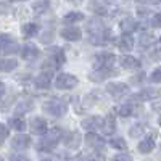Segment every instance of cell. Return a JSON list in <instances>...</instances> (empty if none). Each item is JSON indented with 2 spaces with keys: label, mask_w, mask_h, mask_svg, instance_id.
Returning a JSON list of instances; mask_svg holds the SVG:
<instances>
[{
  "label": "cell",
  "mask_w": 161,
  "mask_h": 161,
  "mask_svg": "<svg viewBox=\"0 0 161 161\" xmlns=\"http://www.w3.org/2000/svg\"><path fill=\"white\" fill-rule=\"evenodd\" d=\"M31 130L32 134H36V136H44V134L48 130V123L44 119V118H40V116H36L31 119Z\"/></svg>",
  "instance_id": "cell-10"
},
{
  "label": "cell",
  "mask_w": 161,
  "mask_h": 161,
  "mask_svg": "<svg viewBox=\"0 0 161 161\" xmlns=\"http://www.w3.org/2000/svg\"><path fill=\"white\" fill-rule=\"evenodd\" d=\"M119 64L124 69H137V68H140V60L132 55H123L119 60Z\"/></svg>",
  "instance_id": "cell-18"
},
{
  "label": "cell",
  "mask_w": 161,
  "mask_h": 161,
  "mask_svg": "<svg viewBox=\"0 0 161 161\" xmlns=\"http://www.w3.org/2000/svg\"><path fill=\"white\" fill-rule=\"evenodd\" d=\"M110 161H132V156L129 153H119V155L113 156Z\"/></svg>",
  "instance_id": "cell-37"
},
{
  "label": "cell",
  "mask_w": 161,
  "mask_h": 161,
  "mask_svg": "<svg viewBox=\"0 0 161 161\" xmlns=\"http://www.w3.org/2000/svg\"><path fill=\"white\" fill-rule=\"evenodd\" d=\"M116 113L119 116H123V118H130L134 116V113H136V108H134V105L130 103H126V105H121L116 108Z\"/></svg>",
  "instance_id": "cell-27"
},
{
  "label": "cell",
  "mask_w": 161,
  "mask_h": 161,
  "mask_svg": "<svg viewBox=\"0 0 161 161\" xmlns=\"http://www.w3.org/2000/svg\"><path fill=\"white\" fill-rule=\"evenodd\" d=\"M156 42H158V39H156L153 34H150V32H142L140 37H139V44H140L142 48H150V47H153Z\"/></svg>",
  "instance_id": "cell-21"
},
{
  "label": "cell",
  "mask_w": 161,
  "mask_h": 161,
  "mask_svg": "<svg viewBox=\"0 0 161 161\" xmlns=\"http://www.w3.org/2000/svg\"><path fill=\"white\" fill-rule=\"evenodd\" d=\"M40 161H52V159H40Z\"/></svg>",
  "instance_id": "cell-45"
},
{
  "label": "cell",
  "mask_w": 161,
  "mask_h": 161,
  "mask_svg": "<svg viewBox=\"0 0 161 161\" xmlns=\"http://www.w3.org/2000/svg\"><path fill=\"white\" fill-rule=\"evenodd\" d=\"M31 147V137L28 136V134H18V136H15L11 139V148L13 150H26Z\"/></svg>",
  "instance_id": "cell-8"
},
{
  "label": "cell",
  "mask_w": 161,
  "mask_h": 161,
  "mask_svg": "<svg viewBox=\"0 0 161 161\" xmlns=\"http://www.w3.org/2000/svg\"><path fill=\"white\" fill-rule=\"evenodd\" d=\"M0 161H3V158H2V156H0Z\"/></svg>",
  "instance_id": "cell-46"
},
{
  "label": "cell",
  "mask_w": 161,
  "mask_h": 161,
  "mask_svg": "<svg viewBox=\"0 0 161 161\" xmlns=\"http://www.w3.org/2000/svg\"><path fill=\"white\" fill-rule=\"evenodd\" d=\"M80 142H82V139H80V136H79L77 130H73V132H69V134H66V137H63V143L68 147V148H73V150L79 148Z\"/></svg>",
  "instance_id": "cell-14"
},
{
  "label": "cell",
  "mask_w": 161,
  "mask_h": 161,
  "mask_svg": "<svg viewBox=\"0 0 161 161\" xmlns=\"http://www.w3.org/2000/svg\"><path fill=\"white\" fill-rule=\"evenodd\" d=\"M77 84H79V79L69 73H60L55 77V87L58 90H69V89H74Z\"/></svg>",
  "instance_id": "cell-6"
},
{
  "label": "cell",
  "mask_w": 161,
  "mask_h": 161,
  "mask_svg": "<svg viewBox=\"0 0 161 161\" xmlns=\"http://www.w3.org/2000/svg\"><path fill=\"white\" fill-rule=\"evenodd\" d=\"M80 126H82V129H86L89 132H93V130H97L102 126V118H98V116H89V118H86L82 123H80Z\"/></svg>",
  "instance_id": "cell-19"
},
{
  "label": "cell",
  "mask_w": 161,
  "mask_h": 161,
  "mask_svg": "<svg viewBox=\"0 0 161 161\" xmlns=\"http://www.w3.org/2000/svg\"><path fill=\"white\" fill-rule=\"evenodd\" d=\"M102 130L103 134H106V136H111V134L116 130V119L113 114H108V116H105L102 118Z\"/></svg>",
  "instance_id": "cell-17"
},
{
  "label": "cell",
  "mask_w": 161,
  "mask_h": 161,
  "mask_svg": "<svg viewBox=\"0 0 161 161\" xmlns=\"http://www.w3.org/2000/svg\"><path fill=\"white\" fill-rule=\"evenodd\" d=\"M21 31H23V36L26 39H31V37H34L39 32V26L36 23H26L23 28H21Z\"/></svg>",
  "instance_id": "cell-26"
},
{
  "label": "cell",
  "mask_w": 161,
  "mask_h": 161,
  "mask_svg": "<svg viewBox=\"0 0 161 161\" xmlns=\"http://www.w3.org/2000/svg\"><path fill=\"white\" fill-rule=\"evenodd\" d=\"M113 74H116L113 69H95V73L90 74V79H92V80H103V79L110 77V76H113Z\"/></svg>",
  "instance_id": "cell-28"
},
{
  "label": "cell",
  "mask_w": 161,
  "mask_h": 161,
  "mask_svg": "<svg viewBox=\"0 0 161 161\" xmlns=\"http://www.w3.org/2000/svg\"><path fill=\"white\" fill-rule=\"evenodd\" d=\"M139 26L140 24L137 19H134L132 16H127L121 21V31H123V34H132L134 31L139 29Z\"/></svg>",
  "instance_id": "cell-16"
},
{
  "label": "cell",
  "mask_w": 161,
  "mask_h": 161,
  "mask_svg": "<svg viewBox=\"0 0 161 161\" xmlns=\"http://www.w3.org/2000/svg\"><path fill=\"white\" fill-rule=\"evenodd\" d=\"M90 10L93 13H97V15H106V11H108L100 2H97V0H92L90 2Z\"/></svg>",
  "instance_id": "cell-32"
},
{
  "label": "cell",
  "mask_w": 161,
  "mask_h": 161,
  "mask_svg": "<svg viewBox=\"0 0 161 161\" xmlns=\"http://www.w3.org/2000/svg\"><path fill=\"white\" fill-rule=\"evenodd\" d=\"M7 137H8V129L3 123H0V145L7 140Z\"/></svg>",
  "instance_id": "cell-36"
},
{
  "label": "cell",
  "mask_w": 161,
  "mask_h": 161,
  "mask_svg": "<svg viewBox=\"0 0 161 161\" xmlns=\"http://www.w3.org/2000/svg\"><path fill=\"white\" fill-rule=\"evenodd\" d=\"M31 108H32V102H31V100H26V102H23V103L18 105L16 110H18L19 113H26V111H29Z\"/></svg>",
  "instance_id": "cell-33"
},
{
  "label": "cell",
  "mask_w": 161,
  "mask_h": 161,
  "mask_svg": "<svg viewBox=\"0 0 161 161\" xmlns=\"http://www.w3.org/2000/svg\"><path fill=\"white\" fill-rule=\"evenodd\" d=\"M3 95H5V84L0 80V98H2Z\"/></svg>",
  "instance_id": "cell-42"
},
{
  "label": "cell",
  "mask_w": 161,
  "mask_h": 161,
  "mask_svg": "<svg viewBox=\"0 0 161 161\" xmlns=\"http://www.w3.org/2000/svg\"><path fill=\"white\" fill-rule=\"evenodd\" d=\"M8 11H10L8 3H0V13H8Z\"/></svg>",
  "instance_id": "cell-41"
},
{
  "label": "cell",
  "mask_w": 161,
  "mask_h": 161,
  "mask_svg": "<svg viewBox=\"0 0 161 161\" xmlns=\"http://www.w3.org/2000/svg\"><path fill=\"white\" fill-rule=\"evenodd\" d=\"M150 82H153V84H159V82H161V69H159V68H156V69L152 73Z\"/></svg>",
  "instance_id": "cell-35"
},
{
  "label": "cell",
  "mask_w": 161,
  "mask_h": 161,
  "mask_svg": "<svg viewBox=\"0 0 161 161\" xmlns=\"http://www.w3.org/2000/svg\"><path fill=\"white\" fill-rule=\"evenodd\" d=\"M60 36L64 40H68V42H77V40L82 39V31L71 24V26H68V28H63L60 31Z\"/></svg>",
  "instance_id": "cell-7"
},
{
  "label": "cell",
  "mask_w": 161,
  "mask_h": 161,
  "mask_svg": "<svg viewBox=\"0 0 161 161\" xmlns=\"http://www.w3.org/2000/svg\"><path fill=\"white\" fill-rule=\"evenodd\" d=\"M159 19H161V16H159V13H155V15L152 16V19H150V21H152L150 24L153 26V28H159V26H161Z\"/></svg>",
  "instance_id": "cell-39"
},
{
  "label": "cell",
  "mask_w": 161,
  "mask_h": 161,
  "mask_svg": "<svg viewBox=\"0 0 161 161\" xmlns=\"http://www.w3.org/2000/svg\"><path fill=\"white\" fill-rule=\"evenodd\" d=\"M87 161H98V159H95V158H90V159H87Z\"/></svg>",
  "instance_id": "cell-44"
},
{
  "label": "cell",
  "mask_w": 161,
  "mask_h": 161,
  "mask_svg": "<svg viewBox=\"0 0 161 161\" xmlns=\"http://www.w3.org/2000/svg\"><path fill=\"white\" fill-rule=\"evenodd\" d=\"M0 52H2L3 55H13V53L19 52V48H18V44L15 42V40H11L8 45H5L3 48H0Z\"/></svg>",
  "instance_id": "cell-31"
},
{
  "label": "cell",
  "mask_w": 161,
  "mask_h": 161,
  "mask_svg": "<svg viewBox=\"0 0 161 161\" xmlns=\"http://www.w3.org/2000/svg\"><path fill=\"white\" fill-rule=\"evenodd\" d=\"M60 140H61V130L60 129L47 130L44 134V137L40 139V142L37 143V150L39 152H52V150H55V147L60 143Z\"/></svg>",
  "instance_id": "cell-2"
},
{
  "label": "cell",
  "mask_w": 161,
  "mask_h": 161,
  "mask_svg": "<svg viewBox=\"0 0 161 161\" xmlns=\"http://www.w3.org/2000/svg\"><path fill=\"white\" fill-rule=\"evenodd\" d=\"M11 2H26V0H11Z\"/></svg>",
  "instance_id": "cell-43"
},
{
  "label": "cell",
  "mask_w": 161,
  "mask_h": 161,
  "mask_svg": "<svg viewBox=\"0 0 161 161\" xmlns=\"http://www.w3.org/2000/svg\"><path fill=\"white\" fill-rule=\"evenodd\" d=\"M18 61L13 58H0V71L2 73H10L13 69H16Z\"/></svg>",
  "instance_id": "cell-23"
},
{
  "label": "cell",
  "mask_w": 161,
  "mask_h": 161,
  "mask_svg": "<svg viewBox=\"0 0 161 161\" xmlns=\"http://www.w3.org/2000/svg\"><path fill=\"white\" fill-rule=\"evenodd\" d=\"M118 47L123 52H130L134 48V37L130 34H123L118 39Z\"/></svg>",
  "instance_id": "cell-20"
},
{
  "label": "cell",
  "mask_w": 161,
  "mask_h": 161,
  "mask_svg": "<svg viewBox=\"0 0 161 161\" xmlns=\"http://www.w3.org/2000/svg\"><path fill=\"white\" fill-rule=\"evenodd\" d=\"M42 108L47 114H50L53 118H61V116H64L66 111H68V105H66V102L61 100V98H50L42 105Z\"/></svg>",
  "instance_id": "cell-3"
},
{
  "label": "cell",
  "mask_w": 161,
  "mask_h": 161,
  "mask_svg": "<svg viewBox=\"0 0 161 161\" xmlns=\"http://www.w3.org/2000/svg\"><path fill=\"white\" fill-rule=\"evenodd\" d=\"M106 92H108V95L111 98L119 100V98L130 95V87L124 82H108L106 84Z\"/></svg>",
  "instance_id": "cell-5"
},
{
  "label": "cell",
  "mask_w": 161,
  "mask_h": 161,
  "mask_svg": "<svg viewBox=\"0 0 161 161\" xmlns=\"http://www.w3.org/2000/svg\"><path fill=\"white\" fill-rule=\"evenodd\" d=\"M86 145L90 147L92 150H102L103 145H105V140H103V137L98 136V134L89 132L87 136H86Z\"/></svg>",
  "instance_id": "cell-12"
},
{
  "label": "cell",
  "mask_w": 161,
  "mask_h": 161,
  "mask_svg": "<svg viewBox=\"0 0 161 161\" xmlns=\"http://www.w3.org/2000/svg\"><path fill=\"white\" fill-rule=\"evenodd\" d=\"M69 2H73V0H69Z\"/></svg>",
  "instance_id": "cell-47"
},
{
  "label": "cell",
  "mask_w": 161,
  "mask_h": 161,
  "mask_svg": "<svg viewBox=\"0 0 161 161\" xmlns=\"http://www.w3.org/2000/svg\"><path fill=\"white\" fill-rule=\"evenodd\" d=\"M8 124H10V127L11 129H15V130H18V132H23L24 129H26V119L24 118H21V116H15V118H11L10 121H8Z\"/></svg>",
  "instance_id": "cell-25"
},
{
  "label": "cell",
  "mask_w": 161,
  "mask_h": 161,
  "mask_svg": "<svg viewBox=\"0 0 161 161\" xmlns=\"http://www.w3.org/2000/svg\"><path fill=\"white\" fill-rule=\"evenodd\" d=\"M10 161H31L29 159V156L28 155H24V153H13L11 156H10Z\"/></svg>",
  "instance_id": "cell-34"
},
{
  "label": "cell",
  "mask_w": 161,
  "mask_h": 161,
  "mask_svg": "<svg viewBox=\"0 0 161 161\" xmlns=\"http://www.w3.org/2000/svg\"><path fill=\"white\" fill-rule=\"evenodd\" d=\"M110 145L113 147L114 150H126L127 148V143H126V140L123 137H113L110 140Z\"/></svg>",
  "instance_id": "cell-30"
},
{
  "label": "cell",
  "mask_w": 161,
  "mask_h": 161,
  "mask_svg": "<svg viewBox=\"0 0 161 161\" xmlns=\"http://www.w3.org/2000/svg\"><path fill=\"white\" fill-rule=\"evenodd\" d=\"M145 130H147V126H145L143 123H137V124H134V126L129 129V136L137 139V137H142V136H143Z\"/></svg>",
  "instance_id": "cell-29"
},
{
  "label": "cell",
  "mask_w": 161,
  "mask_h": 161,
  "mask_svg": "<svg viewBox=\"0 0 161 161\" xmlns=\"http://www.w3.org/2000/svg\"><path fill=\"white\" fill-rule=\"evenodd\" d=\"M155 145H156L155 137L148 134V136H145V137L139 142V145H137V150H139L140 153H150V152H153Z\"/></svg>",
  "instance_id": "cell-15"
},
{
  "label": "cell",
  "mask_w": 161,
  "mask_h": 161,
  "mask_svg": "<svg viewBox=\"0 0 161 161\" xmlns=\"http://www.w3.org/2000/svg\"><path fill=\"white\" fill-rule=\"evenodd\" d=\"M39 57H40V50H39L36 45H32V44L23 45V48H21V58H23L24 61H34V60H37Z\"/></svg>",
  "instance_id": "cell-11"
},
{
  "label": "cell",
  "mask_w": 161,
  "mask_h": 161,
  "mask_svg": "<svg viewBox=\"0 0 161 161\" xmlns=\"http://www.w3.org/2000/svg\"><path fill=\"white\" fill-rule=\"evenodd\" d=\"M116 61V55L111 52H98L93 57V69H111Z\"/></svg>",
  "instance_id": "cell-4"
},
{
  "label": "cell",
  "mask_w": 161,
  "mask_h": 161,
  "mask_svg": "<svg viewBox=\"0 0 161 161\" xmlns=\"http://www.w3.org/2000/svg\"><path fill=\"white\" fill-rule=\"evenodd\" d=\"M31 8L34 11V15H44V13H47L48 8H50V2L48 0H39V2L32 3Z\"/></svg>",
  "instance_id": "cell-24"
},
{
  "label": "cell",
  "mask_w": 161,
  "mask_h": 161,
  "mask_svg": "<svg viewBox=\"0 0 161 161\" xmlns=\"http://www.w3.org/2000/svg\"><path fill=\"white\" fill-rule=\"evenodd\" d=\"M87 34H89V40L93 45H103L106 42H110L113 34L110 32V29H106V26L103 24V21L100 18H92L87 21Z\"/></svg>",
  "instance_id": "cell-1"
},
{
  "label": "cell",
  "mask_w": 161,
  "mask_h": 161,
  "mask_svg": "<svg viewBox=\"0 0 161 161\" xmlns=\"http://www.w3.org/2000/svg\"><path fill=\"white\" fill-rule=\"evenodd\" d=\"M158 97H159V90L156 87H147V89L140 90L139 93H136V95H132L134 100H139V102H148V100L152 102Z\"/></svg>",
  "instance_id": "cell-9"
},
{
  "label": "cell",
  "mask_w": 161,
  "mask_h": 161,
  "mask_svg": "<svg viewBox=\"0 0 161 161\" xmlns=\"http://www.w3.org/2000/svg\"><path fill=\"white\" fill-rule=\"evenodd\" d=\"M84 13H80V11H69V13H66V15L63 16V23L66 24H74V23H79V21H84Z\"/></svg>",
  "instance_id": "cell-22"
},
{
  "label": "cell",
  "mask_w": 161,
  "mask_h": 161,
  "mask_svg": "<svg viewBox=\"0 0 161 161\" xmlns=\"http://www.w3.org/2000/svg\"><path fill=\"white\" fill-rule=\"evenodd\" d=\"M11 36L10 34H0V48H3L5 45H8L11 42Z\"/></svg>",
  "instance_id": "cell-38"
},
{
  "label": "cell",
  "mask_w": 161,
  "mask_h": 161,
  "mask_svg": "<svg viewBox=\"0 0 161 161\" xmlns=\"http://www.w3.org/2000/svg\"><path fill=\"white\" fill-rule=\"evenodd\" d=\"M52 84V73L50 71H42L39 76L34 77V86L37 89H48Z\"/></svg>",
  "instance_id": "cell-13"
},
{
  "label": "cell",
  "mask_w": 161,
  "mask_h": 161,
  "mask_svg": "<svg viewBox=\"0 0 161 161\" xmlns=\"http://www.w3.org/2000/svg\"><path fill=\"white\" fill-rule=\"evenodd\" d=\"M140 5H159V0H136Z\"/></svg>",
  "instance_id": "cell-40"
}]
</instances>
